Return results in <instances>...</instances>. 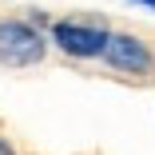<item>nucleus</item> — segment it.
Returning <instances> with one entry per match:
<instances>
[{
	"instance_id": "obj_1",
	"label": "nucleus",
	"mask_w": 155,
	"mask_h": 155,
	"mask_svg": "<svg viewBox=\"0 0 155 155\" xmlns=\"http://www.w3.org/2000/svg\"><path fill=\"white\" fill-rule=\"evenodd\" d=\"M44 60V40L36 28L20 20H0V64L8 68H32Z\"/></svg>"
},
{
	"instance_id": "obj_2",
	"label": "nucleus",
	"mask_w": 155,
	"mask_h": 155,
	"mask_svg": "<svg viewBox=\"0 0 155 155\" xmlns=\"http://www.w3.org/2000/svg\"><path fill=\"white\" fill-rule=\"evenodd\" d=\"M52 40L64 48L68 56H80V60L104 56L107 44H111V36L104 32V28H96V24H56L52 28Z\"/></svg>"
},
{
	"instance_id": "obj_3",
	"label": "nucleus",
	"mask_w": 155,
	"mask_h": 155,
	"mask_svg": "<svg viewBox=\"0 0 155 155\" xmlns=\"http://www.w3.org/2000/svg\"><path fill=\"white\" fill-rule=\"evenodd\" d=\"M104 60H107L111 68H119V72H131V76H147V72L155 68L151 48H147L143 40H135V36H111Z\"/></svg>"
},
{
	"instance_id": "obj_4",
	"label": "nucleus",
	"mask_w": 155,
	"mask_h": 155,
	"mask_svg": "<svg viewBox=\"0 0 155 155\" xmlns=\"http://www.w3.org/2000/svg\"><path fill=\"white\" fill-rule=\"evenodd\" d=\"M0 155H12V147H8V143H4V139H0Z\"/></svg>"
},
{
	"instance_id": "obj_5",
	"label": "nucleus",
	"mask_w": 155,
	"mask_h": 155,
	"mask_svg": "<svg viewBox=\"0 0 155 155\" xmlns=\"http://www.w3.org/2000/svg\"><path fill=\"white\" fill-rule=\"evenodd\" d=\"M135 4H151V8H155V0H135Z\"/></svg>"
}]
</instances>
